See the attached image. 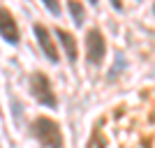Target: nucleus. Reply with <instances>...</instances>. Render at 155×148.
Returning <instances> with one entry per match:
<instances>
[{
    "instance_id": "nucleus-1",
    "label": "nucleus",
    "mask_w": 155,
    "mask_h": 148,
    "mask_svg": "<svg viewBox=\"0 0 155 148\" xmlns=\"http://www.w3.org/2000/svg\"><path fill=\"white\" fill-rule=\"evenodd\" d=\"M32 134L44 148H63V134H60L58 123L46 116H39L32 123Z\"/></svg>"
},
{
    "instance_id": "nucleus-2",
    "label": "nucleus",
    "mask_w": 155,
    "mask_h": 148,
    "mask_svg": "<svg viewBox=\"0 0 155 148\" xmlns=\"http://www.w3.org/2000/svg\"><path fill=\"white\" fill-rule=\"evenodd\" d=\"M30 88H32V95L37 100L39 104H44V107H56V95H53L51 90V84H49V79L42 74V72H35L30 77Z\"/></svg>"
},
{
    "instance_id": "nucleus-3",
    "label": "nucleus",
    "mask_w": 155,
    "mask_h": 148,
    "mask_svg": "<svg viewBox=\"0 0 155 148\" xmlns=\"http://www.w3.org/2000/svg\"><path fill=\"white\" fill-rule=\"evenodd\" d=\"M104 51H107V44H104V37L100 30H91L88 37H86V56L91 63H102Z\"/></svg>"
},
{
    "instance_id": "nucleus-4",
    "label": "nucleus",
    "mask_w": 155,
    "mask_h": 148,
    "mask_svg": "<svg viewBox=\"0 0 155 148\" xmlns=\"http://www.w3.org/2000/svg\"><path fill=\"white\" fill-rule=\"evenodd\" d=\"M0 35L9 42V44H16L19 42V26L9 12L5 7H0Z\"/></svg>"
},
{
    "instance_id": "nucleus-5",
    "label": "nucleus",
    "mask_w": 155,
    "mask_h": 148,
    "mask_svg": "<svg viewBox=\"0 0 155 148\" xmlns=\"http://www.w3.org/2000/svg\"><path fill=\"white\" fill-rule=\"evenodd\" d=\"M35 35H37V42H39V49L46 53V58L51 63H58V51H56V44H53L51 35L44 26H35Z\"/></svg>"
},
{
    "instance_id": "nucleus-6",
    "label": "nucleus",
    "mask_w": 155,
    "mask_h": 148,
    "mask_svg": "<svg viewBox=\"0 0 155 148\" xmlns=\"http://www.w3.org/2000/svg\"><path fill=\"white\" fill-rule=\"evenodd\" d=\"M56 35L60 37V44H63V49H65V56L70 58V63H74V60H77V39H74V35L67 32V30H63V28H58Z\"/></svg>"
},
{
    "instance_id": "nucleus-7",
    "label": "nucleus",
    "mask_w": 155,
    "mask_h": 148,
    "mask_svg": "<svg viewBox=\"0 0 155 148\" xmlns=\"http://www.w3.org/2000/svg\"><path fill=\"white\" fill-rule=\"evenodd\" d=\"M70 12H72V19H74V23H77V26H84L86 14H84V7L79 5L77 0H70Z\"/></svg>"
},
{
    "instance_id": "nucleus-8",
    "label": "nucleus",
    "mask_w": 155,
    "mask_h": 148,
    "mask_svg": "<svg viewBox=\"0 0 155 148\" xmlns=\"http://www.w3.org/2000/svg\"><path fill=\"white\" fill-rule=\"evenodd\" d=\"M88 148H104V139H102L100 132H93L91 141H88Z\"/></svg>"
},
{
    "instance_id": "nucleus-9",
    "label": "nucleus",
    "mask_w": 155,
    "mask_h": 148,
    "mask_svg": "<svg viewBox=\"0 0 155 148\" xmlns=\"http://www.w3.org/2000/svg\"><path fill=\"white\" fill-rule=\"evenodd\" d=\"M42 2H44V7H46V9H49L51 14H56V16L60 14V5H58V0H42Z\"/></svg>"
},
{
    "instance_id": "nucleus-10",
    "label": "nucleus",
    "mask_w": 155,
    "mask_h": 148,
    "mask_svg": "<svg viewBox=\"0 0 155 148\" xmlns=\"http://www.w3.org/2000/svg\"><path fill=\"white\" fill-rule=\"evenodd\" d=\"M111 5H114V9L120 12V9H123V0H111Z\"/></svg>"
},
{
    "instance_id": "nucleus-11",
    "label": "nucleus",
    "mask_w": 155,
    "mask_h": 148,
    "mask_svg": "<svg viewBox=\"0 0 155 148\" xmlns=\"http://www.w3.org/2000/svg\"><path fill=\"white\" fill-rule=\"evenodd\" d=\"M91 2H93V5H97V0H91Z\"/></svg>"
},
{
    "instance_id": "nucleus-12",
    "label": "nucleus",
    "mask_w": 155,
    "mask_h": 148,
    "mask_svg": "<svg viewBox=\"0 0 155 148\" xmlns=\"http://www.w3.org/2000/svg\"><path fill=\"white\" fill-rule=\"evenodd\" d=\"M153 9H155V5H153Z\"/></svg>"
}]
</instances>
